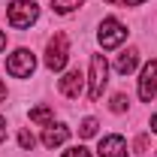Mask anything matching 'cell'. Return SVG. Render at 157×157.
Listing matches in <instances>:
<instances>
[{
    "label": "cell",
    "mask_w": 157,
    "mask_h": 157,
    "mask_svg": "<svg viewBox=\"0 0 157 157\" xmlns=\"http://www.w3.org/2000/svg\"><path fill=\"white\" fill-rule=\"evenodd\" d=\"M136 63H139V52L130 48V52H124V55L115 60V70L121 73V76H127V73H133V70H136Z\"/></svg>",
    "instance_id": "30bf717a"
},
{
    "label": "cell",
    "mask_w": 157,
    "mask_h": 157,
    "mask_svg": "<svg viewBox=\"0 0 157 157\" xmlns=\"http://www.w3.org/2000/svg\"><path fill=\"white\" fill-rule=\"evenodd\" d=\"M82 91H85V76L78 73V70H70L67 76L60 78V94L70 100H78L82 97Z\"/></svg>",
    "instance_id": "52a82bcc"
},
{
    "label": "cell",
    "mask_w": 157,
    "mask_h": 157,
    "mask_svg": "<svg viewBox=\"0 0 157 157\" xmlns=\"http://www.w3.org/2000/svg\"><path fill=\"white\" fill-rule=\"evenodd\" d=\"M106 3H118V0H106Z\"/></svg>",
    "instance_id": "7402d4cb"
},
{
    "label": "cell",
    "mask_w": 157,
    "mask_h": 157,
    "mask_svg": "<svg viewBox=\"0 0 157 157\" xmlns=\"http://www.w3.org/2000/svg\"><path fill=\"white\" fill-rule=\"evenodd\" d=\"M124 109H127V97L115 94V97H112V112H124Z\"/></svg>",
    "instance_id": "2e32d148"
},
{
    "label": "cell",
    "mask_w": 157,
    "mask_h": 157,
    "mask_svg": "<svg viewBox=\"0 0 157 157\" xmlns=\"http://www.w3.org/2000/svg\"><path fill=\"white\" fill-rule=\"evenodd\" d=\"M3 100H6V85L0 82V103H3Z\"/></svg>",
    "instance_id": "d6986e66"
},
{
    "label": "cell",
    "mask_w": 157,
    "mask_h": 157,
    "mask_svg": "<svg viewBox=\"0 0 157 157\" xmlns=\"http://www.w3.org/2000/svg\"><path fill=\"white\" fill-rule=\"evenodd\" d=\"M52 118H55V112H52L48 106H36V109H30V121H33V124H52Z\"/></svg>",
    "instance_id": "8fae6325"
},
{
    "label": "cell",
    "mask_w": 157,
    "mask_h": 157,
    "mask_svg": "<svg viewBox=\"0 0 157 157\" xmlns=\"http://www.w3.org/2000/svg\"><path fill=\"white\" fill-rule=\"evenodd\" d=\"M6 139V118H0V142Z\"/></svg>",
    "instance_id": "e0dca14e"
},
{
    "label": "cell",
    "mask_w": 157,
    "mask_h": 157,
    "mask_svg": "<svg viewBox=\"0 0 157 157\" xmlns=\"http://www.w3.org/2000/svg\"><path fill=\"white\" fill-rule=\"evenodd\" d=\"M97 154L100 157H127V142H124V136H106V139H100Z\"/></svg>",
    "instance_id": "ba28073f"
},
{
    "label": "cell",
    "mask_w": 157,
    "mask_h": 157,
    "mask_svg": "<svg viewBox=\"0 0 157 157\" xmlns=\"http://www.w3.org/2000/svg\"><path fill=\"white\" fill-rule=\"evenodd\" d=\"M33 67H36V58L27 48H18L15 55H9V60H6V73L15 76V78H27L33 73Z\"/></svg>",
    "instance_id": "277c9868"
},
{
    "label": "cell",
    "mask_w": 157,
    "mask_h": 157,
    "mask_svg": "<svg viewBox=\"0 0 157 157\" xmlns=\"http://www.w3.org/2000/svg\"><path fill=\"white\" fill-rule=\"evenodd\" d=\"M18 145L24 148V151H30V148L36 145V139H33V133H27V130H21V133H18Z\"/></svg>",
    "instance_id": "5bb4252c"
},
{
    "label": "cell",
    "mask_w": 157,
    "mask_h": 157,
    "mask_svg": "<svg viewBox=\"0 0 157 157\" xmlns=\"http://www.w3.org/2000/svg\"><path fill=\"white\" fill-rule=\"evenodd\" d=\"M97 39H100L103 48H118L127 39V27L118 18H103V24H100V30H97Z\"/></svg>",
    "instance_id": "3957f363"
},
{
    "label": "cell",
    "mask_w": 157,
    "mask_h": 157,
    "mask_svg": "<svg viewBox=\"0 0 157 157\" xmlns=\"http://www.w3.org/2000/svg\"><path fill=\"white\" fill-rule=\"evenodd\" d=\"M6 15H9V24L12 27H30L39 18V6L33 0H12Z\"/></svg>",
    "instance_id": "7a4b0ae2"
},
{
    "label": "cell",
    "mask_w": 157,
    "mask_h": 157,
    "mask_svg": "<svg viewBox=\"0 0 157 157\" xmlns=\"http://www.w3.org/2000/svg\"><path fill=\"white\" fill-rule=\"evenodd\" d=\"M63 157H91V151H88L85 145H76V148H70V151H63Z\"/></svg>",
    "instance_id": "9a60e30c"
},
{
    "label": "cell",
    "mask_w": 157,
    "mask_h": 157,
    "mask_svg": "<svg viewBox=\"0 0 157 157\" xmlns=\"http://www.w3.org/2000/svg\"><path fill=\"white\" fill-rule=\"evenodd\" d=\"M151 133H157V115H151Z\"/></svg>",
    "instance_id": "ffe728a7"
},
{
    "label": "cell",
    "mask_w": 157,
    "mask_h": 157,
    "mask_svg": "<svg viewBox=\"0 0 157 157\" xmlns=\"http://www.w3.org/2000/svg\"><path fill=\"white\" fill-rule=\"evenodd\" d=\"M118 3H124V6H139V3H145V0H118Z\"/></svg>",
    "instance_id": "ac0fdd59"
},
{
    "label": "cell",
    "mask_w": 157,
    "mask_h": 157,
    "mask_svg": "<svg viewBox=\"0 0 157 157\" xmlns=\"http://www.w3.org/2000/svg\"><path fill=\"white\" fill-rule=\"evenodd\" d=\"M97 118H85V121H82V127H78V133H82V136L85 139H91V136H97Z\"/></svg>",
    "instance_id": "4fadbf2b"
},
{
    "label": "cell",
    "mask_w": 157,
    "mask_h": 157,
    "mask_svg": "<svg viewBox=\"0 0 157 157\" xmlns=\"http://www.w3.org/2000/svg\"><path fill=\"white\" fill-rule=\"evenodd\" d=\"M157 94V60H148L142 67V76H139V97L145 103H151Z\"/></svg>",
    "instance_id": "5b68a950"
},
{
    "label": "cell",
    "mask_w": 157,
    "mask_h": 157,
    "mask_svg": "<svg viewBox=\"0 0 157 157\" xmlns=\"http://www.w3.org/2000/svg\"><path fill=\"white\" fill-rule=\"evenodd\" d=\"M67 139H70V127H63V124H48L45 133H42V145H45V148H58Z\"/></svg>",
    "instance_id": "9c48e42d"
},
{
    "label": "cell",
    "mask_w": 157,
    "mask_h": 157,
    "mask_svg": "<svg viewBox=\"0 0 157 157\" xmlns=\"http://www.w3.org/2000/svg\"><path fill=\"white\" fill-rule=\"evenodd\" d=\"M6 48V36H3V30H0V52Z\"/></svg>",
    "instance_id": "44dd1931"
},
{
    "label": "cell",
    "mask_w": 157,
    "mask_h": 157,
    "mask_svg": "<svg viewBox=\"0 0 157 157\" xmlns=\"http://www.w3.org/2000/svg\"><path fill=\"white\" fill-rule=\"evenodd\" d=\"M85 0H52V9L58 12V15H67V12H73V9H78Z\"/></svg>",
    "instance_id": "7c38bea8"
},
{
    "label": "cell",
    "mask_w": 157,
    "mask_h": 157,
    "mask_svg": "<svg viewBox=\"0 0 157 157\" xmlns=\"http://www.w3.org/2000/svg\"><path fill=\"white\" fill-rule=\"evenodd\" d=\"M67 39L63 36H55L52 42H48V52H45V67L48 70H55V73H60L63 67H67Z\"/></svg>",
    "instance_id": "8992f818"
},
{
    "label": "cell",
    "mask_w": 157,
    "mask_h": 157,
    "mask_svg": "<svg viewBox=\"0 0 157 157\" xmlns=\"http://www.w3.org/2000/svg\"><path fill=\"white\" fill-rule=\"evenodd\" d=\"M106 78H109V63H106L103 55H94V58H91V73H88V97L91 100L103 97Z\"/></svg>",
    "instance_id": "6da1fadb"
}]
</instances>
